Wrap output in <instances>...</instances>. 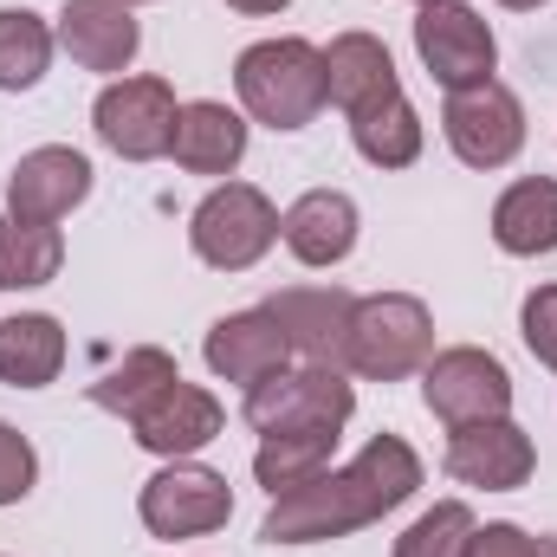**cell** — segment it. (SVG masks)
I'll list each match as a JSON object with an SVG mask.
<instances>
[{"instance_id":"6da1fadb","label":"cell","mask_w":557,"mask_h":557,"mask_svg":"<svg viewBox=\"0 0 557 557\" xmlns=\"http://www.w3.org/2000/svg\"><path fill=\"white\" fill-rule=\"evenodd\" d=\"M421 486V454L403 434H376L350 467H324L311 486L278 493L260 539L267 545H331L350 539L363 525H376L383 512L409 506Z\"/></svg>"},{"instance_id":"7a4b0ae2","label":"cell","mask_w":557,"mask_h":557,"mask_svg":"<svg viewBox=\"0 0 557 557\" xmlns=\"http://www.w3.org/2000/svg\"><path fill=\"white\" fill-rule=\"evenodd\" d=\"M234 91L240 111L267 131H305L324 111V46L285 33V39H260L240 52L234 65Z\"/></svg>"},{"instance_id":"3957f363","label":"cell","mask_w":557,"mask_h":557,"mask_svg":"<svg viewBox=\"0 0 557 557\" xmlns=\"http://www.w3.org/2000/svg\"><path fill=\"white\" fill-rule=\"evenodd\" d=\"M428 357H434V318H428V305H421L416 292L357 298L350 350H344V370H350V376L403 383V376H416Z\"/></svg>"},{"instance_id":"277c9868","label":"cell","mask_w":557,"mask_h":557,"mask_svg":"<svg viewBox=\"0 0 557 557\" xmlns=\"http://www.w3.org/2000/svg\"><path fill=\"white\" fill-rule=\"evenodd\" d=\"M278 240V208L267 201V188L253 182H221L195 214H188V247L201 267L214 273H247L273 253Z\"/></svg>"},{"instance_id":"5b68a950","label":"cell","mask_w":557,"mask_h":557,"mask_svg":"<svg viewBox=\"0 0 557 557\" xmlns=\"http://www.w3.org/2000/svg\"><path fill=\"white\" fill-rule=\"evenodd\" d=\"M350 416H357V389L344 383V370H324V363L278 370L260 389H247V428L253 434H305V428L344 434Z\"/></svg>"},{"instance_id":"8992f818","label":"cell","mask_w":557,"mask_h":557,"mask_svg":"<svg viewBox=\"0 0 557 557\" xmlns=\"http://www.w3.org/2000/svg\"><path fill=\"white\" fill-rule=\"evenodd\" d=\"M416 52L441 91H467V85H486L499 72V39H493V26L467 0H428L421 7Z\"/></svg>"},{"instance_id":"52a82bcc","label":"cell","mask_w":557,"mask_h":557,"mask_svg":"<svg viewBox=\"0 0 557 557\" xmlns=\"http://www.w3.org/2000/svg\"><path fill=\"white\" fill-rule=\"evenodd\" d=\"M175 117H182V104H175L169 78H111V85L98 91V104H91L98 143L117 149L124 162H156V156H169Z\"/></svg>"},{"instance_id":"ba28073f","label":"cell","mask_w":557,"mask_h":557,"mask_svg":"<svg viewBox=\"0 0 557 557\" xmlns=\"http://www.w3.org/2000/svg\"><path fill=\"white\" fill-rule=\"evenodd\" d=\"M421 396H428V409L447 421V428L512 416V376H506V363H499L493 350H480V344L434 350V357L421 363Z\"/></svg>"},{"instance_id":"9c48e42d","label":"cell","mask_w":557,"mask_h":557,"mask_svg":"<svg viewBox=\"0 0 557 557\" xmlns=\"http://www.w3.org/2000/svg\"><path fill=\"white\" fill-rule=\"evenodd\" d=\"M441 137H447V149H454L467 169H506V162L525 149V104H519L499 78L467 85V91H447Z\"/></svg>"},{"instance_id":"30bf717a","label":"cell","mask_w":557,"mask_h":557,"mask_svg":"<svg viewBox=\"0 0 557 557\" xmlns=\"http://www.w3.org/2000/svg\"><path fill=\"white\" fill-rule=\"evenodd\" d=\"M137 512L156 539H201V532H221L234 519V493L214 467L201 460H169L156 480H143Z\"/></svg>"},{"instance_id":"8fae6325","label":"cell","mask_w":557,"mask_h":557,"mask_svg":"<svg viewBox=\"0 0 557 557\" xmlns=\"http://www.w3.org/2000/svg\"><path fill=\"white\" fill-rule=\"evenodd\" d=\"M267 318L278 324V337H285L292 357L324 363V370H344L350 318H357V298L344 285H285V292L267 298Z\"/></svg>"},{"instance_id":"7c38bea8","label":"cell","mask_w":557,"mask_h":557,"mask_svg":"<svg viewBox=\"0 0 557 557\" xmlns=\"http://www.w3.org/2000/svg\"><path fill=\"white\" fill-rule=\"evenodd\" d=\"M539 467V447L532 434L519 428L512 416H493V421H467L447 434V473L460 486H486V493H512L525 486Z\"/></svg>"},{"instance_id":"4fadbf2b","label":"cell","mask_w":557,"mask_h":557,"mask_svg":"<svg viewBox=\"0 0 557 557\" xmlns=\"http://www.w3.org/2000/svg\"><path fill=\"white\" fill-rule=\"evenodd\" d=\"M91 195V162L78 156V149H65V143H39V149H26L20 162H13V175H7V214H20V221H65L78 201Z\"/></svg>"},{"instance_id":"5bb4252c","label":"cell","mask_w":557,"mask_h":557,"mask_svg":"<svg viewBox=\"0 0 557 557\" xmlns=\"http://www.w3.org/2000/svg\"><path fill=\"white\" fill-rule=\"evenodd\" d=\"M221 403L201 389V383H169L162 396H149L137 416H131V434H137V447L149 454H162V460H188V454H201L208 441H221Z\"/></svg>"},{"instance_id":"9a60e30c","label":"cell","mask_w":557,"mask_h":557,"mask_svg":"<svg viewBox=\"0 0 557 557\" xmlns=\"http://www.w3.org/2000/svg\"><path fill=\"white\" fill-rule=\"evenodd\" d=\"M52 33L72 52V65L104 72V78L131 72V59H137V46H143V26L124 0H65Z\"/></svg>"},{"instance_id":"2e32d148","label":"cell","mask_w":557,"mask_h":557,"mask_svg":"<svg viewBox=\"0 0 557 557\" xmlns=\"http://www.w3.org/2000/svg\"><path fill=\"white\" fill-rule=\"evenodd\" d=\"M201 357H208V370H214L221 383H240V389H260L267 376H278V370L292 363V350H285L278 324L267 318V305H260V311H227V318H214Z\"/></svg>"},{"instance_id":"e0dca14e","label":"cell","mask_w":557,"mask_h":557,"mask_svg":"<svg viewBox=\"0 0 557 557\" xmlns=\"http://www.w3.org/2000/svg\"><path fill=\"white\" fill-rule=\"evenodd\" d=\"M278 240L298 267H344L357 253V201L344 188H311L278 214Z\"/></svg>"},{"instance_id":"ac0fdd59","label":"cell","mask_w":557,"mask_h":557,"mask_svg":"<svg viewBox=\"0 0 557 557\" xmlns=\"http://www.w3.org/2000/svg\"><path fill=\"white\" fill-rule=\"evenodd\" d=\"M396 91H403V78H396V59L376 33H337L324 46V104H337L344 117H357Z\"/></svg>"},{"instance_id":"d6986e66","label":"cell","mask_w":557,"mask_h":557,"mask_svg":"<svg viewBox=\"0 0 557 557\" xmlns=\"http://www.w3.org/2000/svg\"><path fill=\"white\" fill-rule=\"evenodd\" d=\"M169 156H175L188 175H234L240 156H247V117L227 111L221 98H195V104H182V117H175Z\"/></svg>"},{"instance_id":"ffe728a7","label":"cell","mask_w":557,"mask_h":557,"mask_svg":"<svg viewBox=\"0 0 557 557\" xmlns=\"http://www.w3.org/2000/svg\"><path fill=\"white\" fill-rule=\"evenodd\" d=\"M493 240L512 260H539L557 253V182L552 175H525L493 201Z\"/></svg>"},{"instance_id":"44dd1931","label":"cell","mask_w":557,"mask_h":557,"mask_svg":"<svg viewBox=\"0 0 557 557\" xmlns=\"http://www.w3.org/2000/svg\"><path fill=\"white\" fill-rule=\"evenodd\" d=\"M65 370V331L46 311L0 318V383L7 389H46Z\"/></svg>"},{"instance_id":"7402d4cb","label":"cell","mask_w":557,"mask_h":557,"mask_svg":"<svg viewBox=\"0 0 557 557\" xmlns=\"http://www.w3.org/2000/svg\"><path fill=\"white\" fill-rule=\"evenodd\" d=\"M59 267H65V240H59V227H46V221H20V214H0V292L52 285Z\"/></svg>"},{"instance_id":"603a6c76","label":"cell","mask_w":557,"mask_h":557,"mask_svg":"<svg viewBox=\"0 0 557 557\" xmlns=\"http://www.w3.org/2000/svg\"><path fill=\"white\" fill-rule=\"evenodd\" d=\"M331 454H337V434L331 428H305V434H260V454H253V480L267 486V493H298V486H311L324 467H331Z\"/></svg>"},{"instance_id":"cb8c5ba5","label":"cell","mask_w":557,"mask_h":557,"mask_svg":"<svg viewBox=\"0 0 557 557\" xmlns=\"http://www.w3.org/2000/svg\"><path fill=\"white\" fill-rule=\"evenodd\" d=\"M350 143H357V156H363V162H376V169H409V162L421 156L416 104L396 91V98H383V104L357 111V117H350Z\"/></svg>"},{"instance_id":"d4e9b609","label":"cell","mask_w":557,"mask_h":557,"mask_svg":"<svg viewBox=\"0 0 557 557\" xmlns=\"http://www.w3.org/2000/svg\"><path fill=\"white\" fill-rule=\"evenodd\" d=\"M175 376H182V370H175V357H169V350H156V344H137V350H124V363H111V370L91 383V403L131 421L143 403H149V396H162Z\"/></svg>"},{"instance_id":"484cf974","label":"cell","mask_w":557,"mask_h":557,"mask_svg":"<svg viewBox=\"0 0 557 557\" xmlns=\"http://www.w3.org/2000/svg\"><path fill=\"white\" fill-rule=\"evenodd\" d=\"M52 46H59V33L39 13L0 7V91H33L52 65Z\"/></svg>"},{"instance_id":"4316f807","label":"cell","mask_w":557,"mask_h":557,"mask_svg":"<svg viewBox=\"0 0 557 557\" xmlns=\"http://www.w3.org/2000/svg\"><path fill=\"white\" fill-rule=\"evenodd\" d=\"M473 506L460 499H441L434 512H421L416 525L396 539V557H467V539H473Z\"/></svg>"},{"instance_id":"83f0119b","label":"cell","mask_w":557,"mask_h":557,"mask_svg":"<svg viewBox=\"0 0 557 557\" xmlns=\"http://www.w3.org/2000/svg\"><path fill=\"white\" fill-rule=\"evenodd\" d=\"M467 557H557V539L545 532H525V525H473L467 539Z\"/></svg>"},{"instance_id":"f1b7e54d","label":"cell","mask_w":557,"mask_h":557,"mask_svg":"<svg viewBox=\"0 0 557 557\" xmlns=\"http://www.w3.org/2000/svg\"><path fill=\"white\" fill-rule=\"evenodd\" d=\"M33 480H39V454H33V441H26L20 428L0 421V506H20V499L33 493Z\"/></svg>"},{"instance_id":"f546056e","label":"cell","mask_w":557,"mask_h":557,"mask_svg":"<svg viewBox=\"0 0 557 557\" xmlns=\"http://www.w3.org/2000/svg\"><path fill=\"white\" fill-rule=\"evenodd\" d=\"M519 331H525V350H532L545 370H557V285H539V292L525 298Z\"/></svg>"},{"instance_id":"4dcf8cb0","label":"cell","mask_w":557,"mask_h":557,"mask_svg":"<svg viewBox=\"0 0 557 557\" xmlns=\"http://www.w3.org/2000/svg\"><path fill=\"white\" fill-rule=\"evenodd\" d=\"M234 13H278V7H292V0H227Z\"/></svg>"},{"instance_id":"1f68e13d","label":"cell","mask_w":557,"mask_h":557,"mask_svg":"<svg viewBox=\"0 0 557 557\" xmlns=\"http://www.w3.org/2000/svg\"><path fill=\"white\" fill-rule=\"evenodd\" d=\"M499 7H512V13H532V7H545V0H499Z\"/></svg>"},{"instance_id":"d6a6232c","label":"cell","mask_w":557,"mask_h":557,"mask_svg":"<svg viewBox=\"0 0 557 557\" xmlns=\"http://www.w3.org/2000/svg\"><path fill=\"white\" fill-rule=\"evenodd\" d=\"M124 7H143V0H124Z\"/></svg>"},{"instance_id":"836d02e7","label":"cell","mask_w":557,"mask_h":557,"mask_svg":"<svg viewBox=\"0 0 557 557\" xmlns=\"http://www.w3.org/2000/svg\"><path fill=\"white\" fill-rule=\"evenodd\" d=\"M416 7H428V0H416Z\"/></svg>"}]
</instances>
